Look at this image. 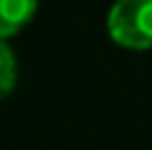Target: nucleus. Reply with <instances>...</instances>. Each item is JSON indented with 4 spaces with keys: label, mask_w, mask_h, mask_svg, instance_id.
Listing matches in <instances>:
<instances>
[{
    "label": "nucleus",
    "mask_w": 152,
    "mask_h": 150,
    "mask_svg": "<svg viewBox=\"0 0 152 150\" xmlns=\"http://www.w3.org/2000/svg\"><path fill=\"white\" fill-rule=\"evenodd\" d=\"M107 32L120 48H152V0H115L107 16Z\"/></svg>",
    "instance_id": "obj_1"
},
{
    "label": "nucleus",
    "mask_w": 152,
    "mask_h": 150,
    "mask_svg": "<svg viewBox=\"0 0 152 150\" xmlns=\"http://www.w3.org/2000/svg\"><path fill=\"white\" fill-rule=\"evenodd\" d=\"M37 13V0H0V38H13Z\"/></svg>",
    "instance_id": "obj_2"
},
{
    "label": "nucleus",
    "mask_w": 152,
    "mask_h": 150,
    "mask_svg": "<svg viewBox=\"0 0 152 150\" xmlns=\"http://www.w3.org/2000/svg\"><path fill=\"white\" fill-rule=\"evenodd\" d=\"M13 83H16V59H13L11 46L3 40L0 43V91H3V97L11 94Z\"/></svg>",
    "instance_id": "obj_3"
}]
</instances>
